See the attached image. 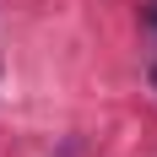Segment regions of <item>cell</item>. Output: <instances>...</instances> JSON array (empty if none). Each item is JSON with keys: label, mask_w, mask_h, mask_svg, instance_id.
<instances>
[{"label": "cell", "mask_w": 157, "mask_h": 157, "mask_svg": "<svg viewBox=\"0 0 157 157\" xmlns=\"http://www.w3.org/2000/svg\"><path fill=\"white\" fill-rule=\"evenodd\" d=\"M152 92H157V65H152Z\"/></svg>", "instance_id": "2"}, {"label": "cell", "mask_w": 157, "mask_h": 157, "mask_svg": "<svg viewBox=\"0 0 157 157\" xmlns=\"http://www.w3.org/2000/svg\"><path fill=\"white\" fill-rule=\"evenodd\" d=\"M65 157H71V152H65Z\"/></svg>", "instance_id": "3"}, {"label": "cell", "mask_w": 157, "mask_h": 157, "mask_svg": "<svg viewBox=\"0 0 157 157\" xmlns=\"http://www.w3.org/2000/svg\"><path fill=\"white\" fill-rule=\"evenodd\" d=\"M146 22H152V33H157V0H152V6H146Z\"/></svg>", "instance_id": "1"}]
</instances>
